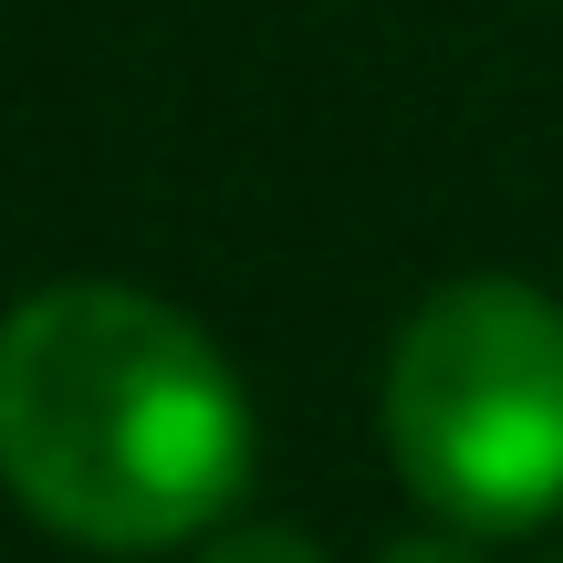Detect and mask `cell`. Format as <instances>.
I'll return each instance as SVG.
<instances>
[{
    "label": "cell",
    "mask_w": 563,
    "mask_h": 563,
    "mask_svg": "<svg viewBox=\"0 0 563 563\" xmlns=\"http://www.w3.org/2000/svg\"><path fill=\"white\" fill-rule=\"evenodd\" d=\"M0 481L63 543H199L251 490V397L178 302L42 282L0 313Z\"/></svg>",
    "instance_id": "1"
},
{
    "label": "cell",
    "mask_w": 563,
    "mask_h": 563,
    "mask_svg": "<svg viewBox=\"0 0 563 563\" xmlns=\"http://www.w3.org/2000/svg\"><path fill=\"white\" fill-rule=\"evenodd\" d=\"M386 460L460 532H543L563 511V302L543 282L470 272L407 313Z\"/></svg>",
    "instance_id": "2"
},
{
    "label": "cell",
    "mask_w": 563,
    "mask_h": 563,
    "mask_svg": "<svg viewBox=\"0 0 563 563\" xmlns=\"http://www.w3.org/2000/svg\"><path fill=\"white\" fill-rule=\"evenodd\" d=\"M199 563H323V553L302 532H282V522H251V532H209Z\"/></svg>",
    "instance_id": "3"
},
{
    "label": "cell",
    "mask_w": 563,
    "mask_h": 563,
    "mask_svg": "<svg viewBox=\"0 0 563 563\" xmlns=\"http://www.w3.org/2000/svg\"><path fill=\"white\" fill-rule=\"evenodd\" d=\"M376 563H481V532L439 522V532H407V543H386Z\"/></svg>",
    "instance_id": "4"
}]
</instances>
